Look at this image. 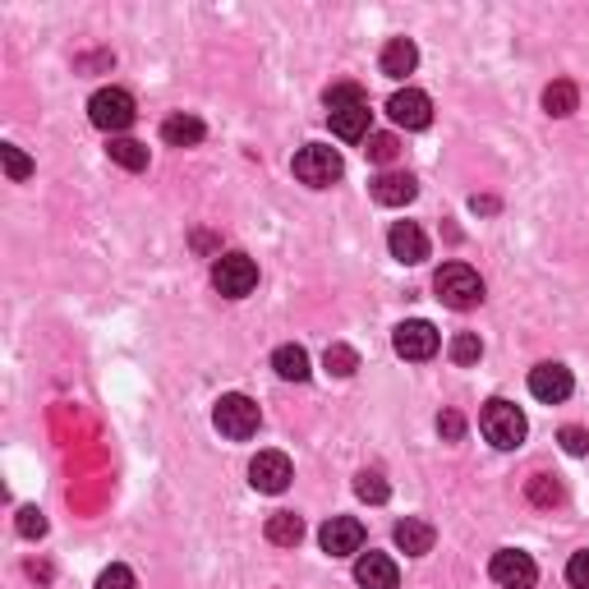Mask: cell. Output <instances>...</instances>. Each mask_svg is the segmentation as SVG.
Wrapping results in <instances>:
<instances>
[{
    "label": "cell",
    "instance_id": "obj_5",
    "mask_svg": "<svg viewBox=\"0 0 589 589\" xmlns=\"http://www.w3.org/2000/svg\"><path fill=\"white\" fill-rule=\"evenodd\" d=\"M134 115H139V106H134V97L125 88H102V92H92V102H88V121L102 134H111V139H121L134 125Z\"/></svg>",
    "mask_w": 589,
    "mask_h": 589
},
{
    "label": "cell",
    "instance_id": "obj_11",
    "mask_svg": "<svg viewBox=\"0 0 589 589\" xmlns=\"http://www.w3.org/2000/svg\"><path fill=\"white\" fill-rule=\"evenodd\" d=\"M387 115L401 129H428L434 125V102H428V92H419V88H401V92H391Z\"/></svg>",
    "mask_w": 589,
    "mask_h": 589
},
{
    "label": "cell",
    "instance_id": "obj_30",
    "mask_svg": "<svg viewBox=\"0 0 589 589\" xmlns=\"http://www.w3.org/2000/svg\"><path fill=\"white\" fill-rule=\"evenodd\" d=\"M18 535H24V539H42L47 535V516L42 512H37V506H18Z\"/></svg>",
    "mask_w": 589,
    "mask_h": 589
},
{
    "label": "cell",
    "instance_id": "obj_27",
    "mask_svg": "<svg viewBox=\"0 0 589 589\" xmlns=\"http://www.w3.org/2000/svg\"><path fill=\"white\" fill-rule=\"evenodd\" d=\"M0 162H5V175H10V180H28V175H33L28 152H24V148H14V143L0 148Z\"/></svg>",
    "mask_w": 589,
    "mask_h": 589
},
{
    "label": "cell",
    "instance_id": "obj_31",
    "mask_svg": "<svg viewBox=\"0 0 589 589\" xmlns=\"http://www.w3.org/2000/svg\"><path fill=\"white\" fill-rule=\"evenodd\" d=\"M562 451L566 456H589V428H576V424H566L562 434H557Z\"/></svg>",
    "mask_w": 589,
    "mask_h": 589
},
{
    "label": "cell",
    "instance_id": "obj_19",
    "mask_svg": "<svg viewBox=\"0 0 589 589\" xmlns=\"http://www.w3.org/2000/svg\"><path fill=\"white\" fill-rule=\"evenodd\" d=\"M415 65H419V47L410 42V37H391V42L383 47V74H387V78L415 74Z\"/></svg>",
    "mask_w": 589,
    "mask_h": 589
},
{
    "label": "cell",
    "instance_id": "obj_6",
    "mask_svg": "<svg viewBox=\"0 0 589 589\" xmlns=\"http://www.w3.org/2000/svg\"><path fill=\"white\" fill-rule=\"evenodd\" d=\"M290 166H294V180H304L309 189L337 185V180H341V171H346L341 152H337V148H327V143H309V148H300Z\"/></svg>",
    "mask_w": 589,
    "mask_h": 589
},
{
    "label": "cell",
    "instance_id": "obj_18",
    "mask_svg": "<svg viewBox=\"0 0 589 589\" xmlns=\"http://www.w3.org/2000/svg\"><path fill=\"white\" fill-rule=\"evenodd\" d=\"M434 525L428 521H419V516H405L401 525H397V548L405 557H424V553H434Z\"/></svg>",
    "mask_w": 589,
    "mask_h": 589
},
{
    "label": "cell",
    "instance_id": "obj_16",
    "mask_svg": "<svg viewBox=\"0 0 589 589\" xmlns=\"http://www.w3.org/2000/svg\"><path fill=\"white\" fill-rule=\"evenodd\" d=\"M355 580L364 589H397L401 585V572H397V562H391L387 553H364L355 562Z\"/></svg>",
    "mask_w": 589,
    "mask_h": 589
},
{
    "label": "cell",
    "instance_id": "obj_29",
    "mask_svg": "<svg viewBox=\"0 0 589 589\" xmlns=\"http://www.w3.org/2000/svg\"><path fill=\"white\" fill-rule=\"evenodd\" d=\"M373 162L378 166H387V162H397V152H401V143L391 139V134H368V148H364Z\"/></svg>",
    "mask_w": 589,
    "mask_h": 589
},
{
    "label": "cell",
    "instance_id": "obj_20",
    "mask_svg": "<svg viewBox=\"0 0 589 589\" xmlns=\"http://www.w3.org/2000/svg\"><path fill=\"white\" fill-rule=\"evenodd\" d=\"M576 106H580V88L572 84V78H557V84L543 88V111H548V115L566 121V115H576Z\"/></svg>",
    "mask_w": 589,
    "mask_h": 589
},
{
    "label": "cell",
    "instance_id": "obj_23",
    "mask_svg": "<svg viewBox=\"0 0 589 589\" xmlns=\"http://www.w3.org/2000/svg\"><path fill=\"white\" fill-rule=\"evenodd\" d=\"M111 162L125 166V171H148V148L139 139H111Z\"/></svg>",
    "mask_w": 589,
    "mask_h": 589
},
{
    "label": "cell",
    "instance_id": "obj_3",
    "mask_svg": "<svg viewBox=\"0 0 589 589\" xmlns=\"http://www.w3.org/2000/svg\"><path fill=\"white\" fill-rule=\"evenodd\" d=\"M212 424H217V434H222V438L245 442V438L259 434V424H263L259 401H249L245 391H226V397L217 401V410H212Z\"/></svg>",
    "mask_w": 589,
    "mask_h": 589
},
{
    "label": "cell",
    "instance_id": "obj_9",
    "mask_svg": "<svg viewBox=\"0 0 589 589\" xmlns=\"http://www.w3.org/2000/svg\"><path fill=\"white\" fill-rule=\"evenodd\" d=\"M488 576L502 589H535L539 566L529 553H521V548H502V553H493V562H488Z\"/></svg>",
    "mask_w": 589,
    "mask_h": 589
},
{
    "label": "cell",
    "instance_id": "obj_24",
    "mask_svg": "<svg viewBox=\"0 0 589 589\" xmlns=\"http://www.w3.org/2000/svg\"><path fill=\"white\" fill-rule=\"evenodd\" d=\"M525 493H529V502H535V506H557L562 502V484L553 475H529Z\"/></svg>",
    "mask_w": 589,
    "mask_h": 589
},
{
    "label": "cell",
    "instance_id": "obj_15",
    "mask_svg": "<svg viewBox=\"0 0 589 589\" xmlns=\"http://www.w3.org/2000/svg\"><path fill=\"white\" fill-rule=\"evenodd\" d=\"M415 175H405V171H383L378 180H373V199H378L383 208H405V203H415Z\"/></svg>",
    "mask_w": 589,
    "mask_h": 589
},
{
    "label": "cell",
    "instance_id": "obj_33",
    "mask_svg": "<svg viewBox=\"0 0 589 589\" xmlns=\"http://www.w3.org/2000/svg\"><path fill=\"white\" fill-rule=\"evenodd\" d=\"M566 580H572V589H589V548L572 553V562H566Z\"/></svg>",
    "mask_w": 589,
    "mask_h": 589
},
{
    "label": "cell",
    "instance_id": "obj_26",
    "mask_svg": "<svg viewBox=\"0 0 589 589\" xmlns=\"http://www.w3.org/2000/svg\"><path fill=\"white\" fill-rule=\"evenodd\" d=\"M355 493H360L364 502H373V506H378V502H387V493H391V488H387V479L378 475V469H364V475L355 479Z\"/></svg>",
    "mask_w": 589,
    "mask_h": 589
},
{
    "label": "cell",
    "instance_id": "obj_21",
    "mask_svg": "<svg viewBox=\"0 0 589 589\" xmlns=\"http://www.w3.org/2000/svg\"><path fill=\"white\" fill-rule=\"evenodd\" d=\"M272 368H277V378H286V383H304L309 378V350L304 346H277L272 350Z\"/></svg>",
    "mask_w": 589,
    "mask_h": 589
},
{
    "label": "cell",
    "instance_id": "obj_2",
    "mask_svg": "<svg viewBox=\"0 0 589 589\" xmlns=\"http://www.w3.org/2000/svg\"><path fill=\"white\" fill-rule=\"evenodd\" d=\"M434 290H438V300L447 309H456V313L484 304V281H479V272L469 263H442L438 277H434Z\"/></svg>",
    "mask_w": 589,
    "mask_h": 589
},
{
    "label": "cell",
    "instance_id": "obj_13",
    "mask_svg": "<svg viewBox=\"0 0 589 589\" xmlns=\"http://www.w3.org/2000/svg\"><path fill=\"white\" fill-rule=\"evenodd\" d=\"M318 543L327 557H350L364 548V525L355 516H331L323 529H318Z\"/></svg>",
    "mask_w": 589,
    "mask_h": 589
},
{
    "label": "cell",
    "instance_id": "obj_22",
    "mask_svg": "<svg viewBox=\"0 0 589 589\" xmlns=\"http://www.w3.org/2000/svg\"><path fill=\"white\" fill-rule=\"evenodd\" d=\"M300 539H304V521L294 516V512H272V516H267V543L294 548Z\"/></svg>",
    "mask_w": 589,
    "mask_h": 589
},
{
    "label": "cell",
    "instance_id": "obj_8",
    "mask_svg": "<svg viewBox=\"0 0 589 589\" xmlns=\"http://www.w3.org/2000/svg\"><path fill=\"white\" fill-rule=\"evenodd\" d=\"M290 479H294V465H290L286 451H259V456L249 461V484L259 488V493H267V498L286 493Z\"/></svg>",
    "mask_w": 589,
    "mask_h": 589
},
{
    "label": "cell",
    "instance_id": "obj_34",
    "mask_svg": "<svg viewBox=\"0 0 589 589\" xmlns=\"http://www.w3.org/2000/svg\"><path fill=\"white\" fill-rule=\"evenodd\" d=\"M438 434H442V442H461V438H465L461 410H442V415H438Z\"/></svg>",
    "mask_w": 589,
    "mask_h": 589
},
{
    "label": "cell",
    "instance_id": "obj_10",
    "mask_svg": "<svg viewBox=\"0 0 589 589\" xmlns=\"http://www.w3.org/2000/svg\"><path fill=\"white\" fill-rule=\"evenodd\" d=\"M391 346H397V355H401V360L424 364V360H434V355H438L442 337H438V327H434V323L410 318V323H401V327H397V337H391Z\"/></svg>",
    "mask_w": 589,
    "mask_h": 589
},
{
    "label": "cell",
    "instance_id": "obj_25",
    "mask_svg": "<svg viewBox=\"0 0 589 589\" xmlns=\"http://www.w3.org/2000/svg\"><path fill=\"white\" fill-rule=\"evenodd\" d=\"M323 364H327V373H337V378H350V373H355L360 368V355H355V350H350V346H327L323 350Z\"/></svg>",
    "mask_w": 589,
    "mask_h": 589
},
{
    "label": "cell",
    "instance_id": "obj_4",
    "mask_svg": "<svg viewBox=\"0 0 589 589\" xmlns=\"http://www.w3.org/2000/svg\"><path fill=\"white\" fill-rule=\"evenodd\" d=\"M479 428H484V438L493 442L498 451H516L521 442H525V434H529V424H525V415L512 405V401H488L484 405V415H479Z\"/></svg>",
    "mask_w": 589,
    "mask_h": 589
},
{
    "label": "cell",
    "instance_id": "obj_17",
    "mask_svg": "<svg viewBox=\"0 0 589 589\" xmlns=\"http://www.w3.org/2000/svg\"><path fill=\"white\" fill-rule=\"evenodd\" d=\"M162 139L171 148H199L208 139V125L199 121V115H189V111H175V115L162 121Z\"/></svg>",
    "mask_w": 589,
    "mask_h": 589
},
{
    "label": "cell",
    "instance_id": "obj_28",
    "mask_svg": "<svg viewBox=\"0 0 589 589\" xmlns=\"http://www.w3.org/2000/svg\"><path fill=\"white\" fill-rule=\"evenodd\" d=\"M479 355H484V346H479L475 331H456V337H451V360L456 364H475Z\"/></svg>",
    "mask_w": 589,
    "mask_h": 589
},
{
    "label": "cell",
    "instance_id": "obj_12",
    "mask_svg": "<svg viewBox=\"0 0 589 589\" xmlns=\"http://www.w3.org/2000/svg\"><path fill=\"white\" fill-rule=\"evenodd\" d=\"M572 387H576V378L566 364H535L529 368V391H535V401H543V405H562L566 397H572Z\"/></svg>",
    "mask_w": 589,
    "mask_h": 589
},
{
    "label": "cell",
    "instance_id": "obj_14",
    "mask_svg": "<svg viewBox=\"0 0 589 589\" xmlns=\"http://www.w3.org/2000/svg\"><path fill=\"white\" fill-rule=\"evenodd\" d=\"M387 249H391V259L397 263H424L428 259V235L415 226V222H397L391 226V235H387Z\"/></svg>",
    "mask_w": 589,
    "mask_h": 589
},
{
    "label": "cell",
    "instance_id": "obj_32",
    "mask_svg": "<svg viewBox=\"0 0 589 589\" xmlns=\"http://www.w3.org/2000/svg\"><path fill=\"white\" fill-rule=\"evenodd\" d=\"M97 589H139V580H134L129 566L115 562V566H106V572L97 576Z\"/></svg>",
    "mask_w": 589,
    "mask_h": 589
},
{
    "label": "cell",
    "instance_id": "obj_1",
    "mask_svg": "<svg viewBox=\"0 0 589 589\" xmlns=\"http://www.w3.org/2000/svg\"><path fill=\"white\" fill-rule=\"evenodd\" d=\"M368 97H364V88H355V84H337L327 92V125H331V134L337 139H346V143H360L364 134H368Z\"/></svg>",
    "mask_w": 589,
    "mask_h": 589
},
{
    "label": "cell",
    "instance_id": "obj_7",
    "mask_svg": "<svg viewBox=\"0 0 589 589\" xmlns=\"http://www.w3.org/2000/svg\"><path fill=\"white\" fill-rule=\"evenodd\" d=\"M212 286H217L226 300H245L259 286V263L249 259V253H217V263H212Z\"/></svg>",
    "mask_w": 589,
    "mask_h": 589
}]
</instances>
